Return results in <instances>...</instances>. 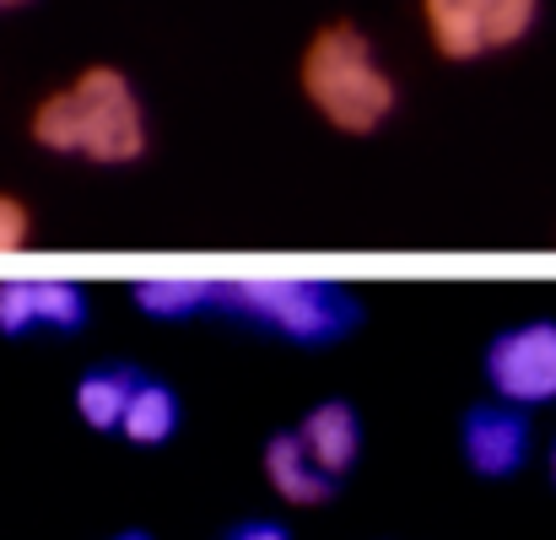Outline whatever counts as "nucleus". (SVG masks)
<instances>
[{
  "instance_id": "nucleus-1",
  "label": "nucleus",
  "mask_w": 556,
  "mask_h": 540,
  "mask_svg": "<svg viewBox=\"0 0 556 540\" xmlns=\"http://www.w3.org/2000/svg\"><path fill=\"white\" fill-rule=\"evenodd\" d=\"M27 136L43 152L81 158L92 168H130L152 147L141 92L119 65H87L65 87L43 92L27 114Z\"/></svg>"
},
{
  "instance_id": "nucleus-2",
  "label": "nucleus",
  "mask_w": 556,
  "mask_h": 540,
  "mask_svg": "<svg viewBox=\"0 0 556 540\" xmlns=\"http://www.w3.org/2000/svg\"><path fill=\"white\" fill-rule=\"evenodd\" d=\"M298 87H303L308 109L341 136H372L400 109V87H394L378 43L346 16H330L314 27V38L303 43V60H298Z\"/></svg>"
},
{
  "instance_id": "nucleus-3",
  "label": "nucleus",
  "mask_w": 556,
  "mask_h": 540,
  "mask_svg": "<svg viewBox=\"0 0 556 540\" xmlns=\"http://www.w3.org/2000/svg\"><path fill=\"white\" fill-rule=\"evenodd\" d=\"M216 314H238L292 347H336L363 325V303L319 276H243L216 281Z\"/></svg>"
},
{
  "instance_id": "nucleus-4",
  "label": "nucleus",
  "mask_w": 556,
  "mask_h": 540,
  "mask_svg": "<svg viewBox=\"0 0 556 540\" xmlns=\"http://www.w3.org/2000/svg\"><path fill=\"white\" fill-rule=\"evenodd\" d=\"M432 49L454 65L525 43L541 22V0H416Z\"/></svg>"
},
{
  "instance_id": "nucleus-5",
  "label": "nucleus",
  "mask_w": 556,
  "mask_h": 540,
  "mask_svg": "<svg viewBox=\"0 0 556 540\" xmlns=\"http://www.w3.org/2000/svg\"><path fill=\"white\" fill-rule=\"evenodd\" d=\"M486 389L519 411L556 405V319H519L486 341Z\"/></svg>"
},
{
  "instance_id": "nucleus-6",
  "label": "nucleus",
  "mask_w": 556,
  "mask_h": 540,
  "mask_svg": "<svg viewBox=\"0 0 556 540\" xmlns=\"http://www.w3.org/2000/svg\"><path fill=\"white\" fill-rule=\"evenodd\" d=\"M530 449H535L530 411L508 400H481L459 416V454L481 481H514L530 465Z\"/></svg>"
},
{
  "instance_id": "nucleus-7",
  "label": "nucleus",
  "mask_w": 556,
  "mask_h": 540,
  "mask_svg": "<svg viewBox=\"0 0 556 540\" xmlns=\"http://www.w3.org/2000/svg\"><path fill=\"white\" fill-rule=\"evenodd\" d=\"M92 303L81 281H60V276H11L0 281V336L22 341V336H76L87 325Z\"/></svg>"
},
{
  "instance_id": "nucleus-8",
  "label": "nucleus",
  "mask_w": 556,
  "mask_h": 540,
  "mask_svg": "<svg viewBox=\"0 0 556 540\" xmlns=\"http://www.w3.org/2000/svg\"><path fill=\"white\" fill-rule=\"evenodd\" d=\"M265 481L292 508H319V503H330L341 492V481L303 449V438L292 427H281V432L265 438Z\"/></svg>"
},
{
  "instance_id": "nucleus-9",
  "label": "nucleus",
  "mask_w": 556,
  "mask_h": 540,
  "mask_svg": "<svg viewBox=\"0 0 556 540\" xmlns=\"http://www.w3.org/2000/svg\"><path fill=\"white\" fill-rule=\"evenodd\" d=\"M292 432L303 438V449H308L336 481H346V476L357 470V460H363V416H357L352 400H319V405H308Z\"/></svg>"
},
{
  "instance_id": "nucleus-10",
  "label": "nucleus",
  "mask_w": 556,
  "mask_h": 540,
  "mask_svg": "<svg viewBox=\"0 0 556 540\" xmlns=\"http://www.w3.org/2000/svg\"><path fill=\"white\" fill-rule=\"evenodd\" d=\"M147 378V367L136 362H92L81 378H76V411L92 432H119V416L136 394V384Z\"/></svg>"
},
{
  "instance_id": "nucleus-11",
  "label": "nucleus",
  "mask_w": 556,
  "mask_h": 540,
  "mask_svg": "<svg viewBox=\"0 0 556 540\" xmlns=\"http://www.w3.org/2000/svg\"><path fill=\"white\" fill-rule=\"evenodd\" d=\"M179 422H185V400H179V389L147 373V378L136 384L125 416H119V438H130V443H141V449H163V443H174Z\"/></svg>"
},
{
  "instance_id": "nucleus-12",
  "label": "nucleus",
  "mask_w": 556,
  "mask_h": 540,
  "mask_svg": "<svg viewBox=\"0 0 556 540\" xmlns=\"http://www.w3.org/2000/svg\"><path fill=\"white\" fill-rule=\"evenodd\" d=\"M136 309L152 314V319L216 314V281L211 276H152V281H136Z\"/></svg>"
},
{
  "instance_id": "nucleus-13",
  "label": "nucleus",
  "mask_w": 556,
  "mask_h": 540,
  "mask_svg": "<svg viewBox=\"0 0 556 540\" xmlns=\"http://www.w3.org/2000/svg\"><path fill=\"white\" fill-rule=\"evenodd\" d=\"M27 243H33V211H27V200L0 189V254H16Z\"/></svg>"
},
{
  "instance_id": "nucleus-14",
  "label": "nucleus",
  "mask_w": 556,
  "mask_h": 540,
  "mask_svg": "<svg viewBox=\"0 0 556 540\" xmlns=\"http://www.w3.org/2000/svg\"><path fill=\"white\" fill-rule=\"evenodd\" d=\"M216 540H292V530H287V519H238Z\"/></svg>"
},
{
  "instance_id": "nucleus-15",
  "label": "nucleus",
  "mask_w": 556,
  "mask_h": 540,
  "mask_svg": "<svg viewBox=\"0 0 556 540\" xmlns=\"http://www.w3.org/2000/svg\"><path fill=\"white\" fill-rule=\"evenodd\" d=\"M109 540H157L152 530H119V536H109Z\"/></svg>"
},
{
  "instance_id": "nucleus-16",
  "label": "nucleus",
  "mask_w": 556,
  "mask_h": 540,
  "mask_svg": "<svg viewBox=\"0 0 556 540\" xmlns=\"http://www.w3.org/2000/svg\"><path fill=\"white\" fill-rule=\"evenodd\" d=\"M552 487H556V438H552Z\"/></svg>"
},
{
  "instance_id": "nucleus-17",
  "label": "nucleus",
  "mask_w": 556,
  "mask_h": 540,
  "mask_svg": "<svg viewBox=\"0 0 556 540\" xmlns=\"http://www.w3.org/2000/svg\"><path fill=\"white\" fill-rule=\"evenodd\" d=\"M11 5H27V0H0V11H11Z\"/></svg>"
}]
</instances>
